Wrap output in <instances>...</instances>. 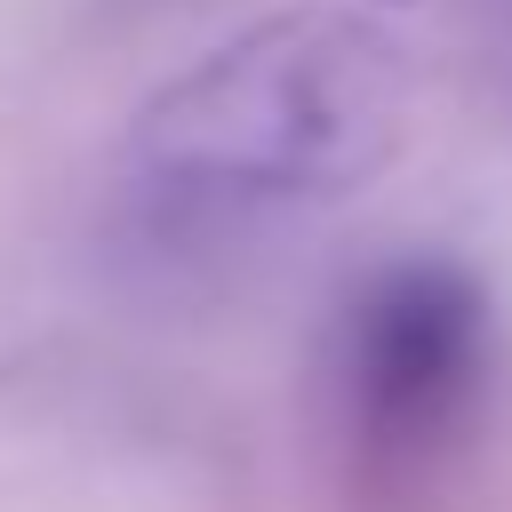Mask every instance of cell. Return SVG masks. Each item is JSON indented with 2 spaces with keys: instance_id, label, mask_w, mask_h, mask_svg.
Segmentation results:
<instances>
[{
  "instance_id": "obj_1",
  "label": "cell",
  "mask_w": 512,
  "mask_h": 512,
  "mask_svg": "<svg viewBox=\"0 0 512 512\" xmlns=\"http://www.w3.org/2000/svg\"><path fill=\"white\" fill-rule=\"evenodd\" d=\"M408 48L360 8H272L128 120V168L144 192L192 216L304 208L368 184L408 136Z\"/></svg>"
},
{
  "instance_id": "obj_2",
  "label": "cell",
  "mask_w": 512,
  "mask_h": 512,
  "mask_svg": "<svg viewBox=\"0 0 512 512\" xmlns=\"http://www.w3.org/2000/svg\"><path fill=\"white\" fill-rule=\"evenodd\" d=\"M488 352H496L488 280L456 256H392L336 304L328 384L360 448L408 456L440 448L480 408Z\"/></svg>"
}]
</instances>
